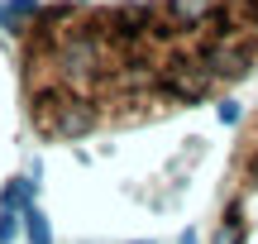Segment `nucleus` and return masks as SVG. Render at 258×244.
<instances>
[{
    "instance_id": "nucleus-1",
    "label": "nucleus",
    "mask_w": 258,
    "mask_h": 244,
    "mask_svg": "<svg viewBox=\"0 0 258 244\" xmlns=\"http://www.w3.org/2000/svg\"><path fill=\"white\" fill-rule=\"evenodd\" d=\"M186 48L201 57V67L211 72L215 86H234V82H244V77L253 72V63H258V34L220 38V43H186Z\"/></svg>"
},
{
    "instance_id": "nucleus-2",
    "label": "nucleus",
    "mask_w": 258,
    "mask_h": 244,
    "mask_svg": "<svg viewBox=\"0 0 258 244\" xmlns=\"http://www.w3.org/2000/svg\"><path fill=\"white\" fill-rule=\"evenodd\" d=\"M101 125H105L101 110H96L91 101H82V96H72V101H67L57 115H48V120L34 125V130L43 134V139H86V134L101 130Z\"/></svg>"
},
{
    "instance_id": "nucleus-3",
    "label": "nucleus",
    "mask_w": 258,
    "mask_h": 244,
    "mask_svg": "<svg viewBox=\"0 0 258 244\" xmlns=\"http://www.w3.org/2000/svg\"><path fill=\"white\" fill-rule=\"evenodd\" d=\"M24 235H29V244H53V230H48V216L38 206H29L24 211Z\"/></svg>"
},
{
    "instance_id": "nucleus-4",
    "label": "nucleus",
    "mask_w": 258,
    "mask_h": 244,
    "mask_svg": "<svg viewBox=\"0 0 258 244\" xmlns=\"http://www.w3.org/2000/svg\"><path fill=\"white\" fill-rule=\"evenodd\" d=\"M19 230H24V216H10V211H0V244H15Z\"/></svg>"
},
{
    "instance_id": "nucleus-5",
    "label": "nucleus",
    "mask_w": 258,
    "mask_h": 244,
    "mask_svg": "<svg viewBox=\"0 0 258 244\" xmlns=\"http://www.w3.org/2000/svg\"><path fill=\"white\" fill-rule=\"evenodd\" d=\"M215 115H220V125H239V101H220V105H215Z\"/></svg>"
},
{
    "instance_id": "nucleus-6",
    "label": "nucleus",
    "mask_w": 258,
    "mask_h": 244,
    "mask_svg": "<svg viewBox=\"0 0 258 244\" xmlns=\"http://www.w3.org/2000/svg\"><path fill=\"white\" fill-rule=\"evenodd\" d=\"M177 244H196V230H182V239H177Z\"/></svg>"
},
{
    "instance_id": "nucleus-7",
    "label": "nucleus",
    "mask_w": 258,
    "mask_h": 244,
    "mask_svg": "<svg viewBox=\"0 0 258 244\" xmlns=\"http://www.w3.org/2000/svg\"><path fill=\"white\" fill-rule=\"evenodd\" d=\"M129 244H153V239H129Z\"/></svg>"
},
{
    "instance_id": "nucleus-8",
    "label": "nucleus",
    "mask_w": 258,
    "mask_h": 244,
    "mask_svg": "<svg viewBox=\"0 0 258 244\" xmlns=\"http://www.w3.org/2000/svg\"><path fill=\"white\" fill-rule=\"evenodd\" d=\"M77 5H82V0H77Z\"/></svg>"
}]
</instances>
